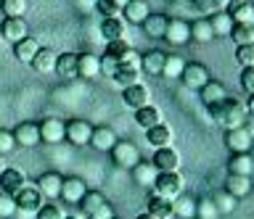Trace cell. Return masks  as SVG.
<instances>
[{
	"mask_svg": "<svg viewBox=\"0 0 254 219\" xmlns=\"http://www.w3.org/2000/svg\"><path fill=\"white\" fill-rule=\"evenodd\" d=\"M209 116L220 124V127L236 130V127H246V116H249V111H246V106L241 103V100L225 98L220 106L209 108Z\"/></svg>",
	"mask_w": 254,
	"mask_h": 219,
	"instance_id": "obj_1",
	"label": "cell"
},
{
	"mask_svg": "<svg viewBox=\"0 0 254 219\" xmlns=\"http://www.w3.org/2000/svg\"><path fill=\"white\" fill-rule=\"evenodd\" d=\"M183 182L180 172H167V175H159L156 182L151 185V195H156V198H164V201H175L178 195H183Z\"/></svg>",
	"mask_w": 254,
	"mask_h": 219,
	"instance_id": "obj_2",
	"label": "cell"
},
{
	"mask_svg": "<svg viewBox=\"0 0 254 219\" xmlns=\"http://www.w3.org/2000/svg\"><path fill=\"white\" fill-rule=\"evenodd\" d=\"M109 153H111V161H114L119 169H127V172H132L143 161L138 145H135L132 140H117V145L111 148Z\"/></svg>",
	"mask_w": 254,
	"mask_h": 219,
	"instance_id": "obj_3",
	"label": "cell"
},
{
	"mask_svg": "<svg viewBox=\"0 0 254 219\" xmlns=\"http://www.w3.org/2000/svg\"><path fill=\"white\" fill-rule=\"evenodd\" d=\"M40 130V143H48V145H59L66 140V124H64L59 116H48L43 119V124H37Z\"/></svg>",
	"mask_w": 254,
	"mask_h": 219,
	"instance_id": "obj_4",
	"label": "cell"
},
{
	"mask_svg": "<svg viewBox=\"0 0 254 219\" xmlns=\"http://www.w3.org/2000/svg\"><path fill=\"white\" fill-rule=\"evenodd\" d=\"M209 69H206L204 64H198V61H190V64H186V69H183L180 74V82L186 85L188 90H201L206 82H209Z\"/></svg>",
	"mask_w": 254,
	"mask_h": 219,
	"instance_id": "obj_5",
	"label": "cell"
},
{
	"mask_svg": "<svg viewBox=\"0 0 254 219\" xmlns=\"http://www.w3.org/2000/svg\"><path fill=\"white\" fill-rule=\"evenodd\" d=\"M0 35H3V40L16 45L19 40H24V37H29V27H27V21H24V16H5L3 24H0Z\"/></svg>",
	"mask_w": 254,
	"mask_h": 219,
	"instance_id": "obj_6",
	"label": "cell"
},
{
	"mask_svg": "<svg viewBox=\"0 0 254 219\" xmlns=\"http://www.w3.org/2000/svg\"><path fill=\"white\" fill-rule=\"evenodd\" d=\"M27 187V177H24V172L21 169H13V167H5L3 172H0V193H5V195H13L24 190Z\"/></svg>",
	"mask_w": 254,
	"mask_h": 219,
	"instance_id": "obj_7",
	"label": "cell"
},
{
	"mask_svg": "<svg viewBox=\"0 0 254 219\" xmlns=\"http://www.w3.org/2000/svg\"><path fill=\"white\" fill-rule=\"evenodd\" d=\"M225 145H228L230 153H249L252 145H254V137L246 127H236V130H228Z\"/></svg>",
	"mask_w": 254,
	"mask_h": 219,
	"instance_id": "obj_8",
	"label": "cell"
},
{
	"mask_svg": "<svg viewBox=\"0 0 254 219\" xmlns=\"http://www.w3.org/2000/svg\"><path fill=\"white\" fill-rule=\"evenodd\" d=\"M122 103L127 108H132V111L146 108V106H151V90L146 88V85H132V88H125L122 90Z\"/></svg>",
	"mask_w": 254,
	"mask_h": 219,
	"instance_id": "obj_9",
	"label": "cell"
},
{
	"mask_svg": "<svg viewBox=\"0 0 254 219\" xmlns=\"http://www.w3.org/2000/svg\"><path fill=\"white\" fill-rule=\"evenodd\" d=\"M151 164L156 167L159 175H167V172H180V153L175 148H159L154 153Z\"/></svg>",
	"mask_w": 254,
	"mask_h": 219,
	"instance_id": "obj_10",
	"label": "cell"
},
{
	"mask_svg": "<svg viewBox=\"0 0 254 219\" xmlns=\"http://www.w3.org/2000/svg\"><path fill=\"white\" fill-rule=\"evenodd\" d=\"M61 182H64V177L59 175V172H43V175L37 177L35 190L43 195V198H59L61 195Z\"/></svg>",
	"mask_w": 254,
	"mask_h": 219,
	"instance_id": "obj_11",
	"label": "cell"
},
{
	"mask_svg": "<svg viewBox=\"0 0 254 219\" xmlns=\"http://www.w3.org/2000/svg\"><path fill=\"white\" fill-rule=\"evenodd\" d=\"M13 201H16V211H21V214H35V211L43 206V195H40L35 187H29V185L16 193Z\"/></svg>",
	"mask_w": 254,
	"mask_h": 219,
	"instance_id": "obj_12",
	"label": "cell"
},
{
	"mask_svg": "<svg viewBox=\"0 0 254 219\" xmlns=\"http://www.w3.org/2000/svg\"><path fill=\"white\" fill-rule=\"evenodd\" d=\"M162 40H167L170 45H175V48H180V45H186L190 40V24L183 19H170V24H167V32Z\"/></svg>",
	"mask_w": 254,
	"mask_h": 219,
	"instance_id": "obj_13",
	"label": "cell"
},
{
	"mask_svg": "<svg viewBox=\"0 0 254 219\" xmlns=\"http://www.w3.org/2000/svg\"><path fill=\"white\" fill-rule=\"evenodd\" d=\"M11 132H13L16 145H21V148H35V145H40V130H37L35 122H21V124H16Z\"/></svg>",
	"mask_w": 254,
	"mask_h": 219,
	"instance_id": "obj_14",
	"label": "cell"
},
{
	"mask_svg": "<svg viewBox=\"0 0 254 219\" xmlns=\"http://www.w3.org/2000/svg\"><path fill=\"white\" fill-rule=\"evenodd\" d=\"M85 193H87V187H85V182L79 177H64L59 198H64V203H69V206H77Z\"/></svg>",
	"mask_w": 254,
	"mask_h": 219,
	"instance_id": "obj_15",
	"label": "cell"
},
{
	"mask_svg": "<svg viewBox=\"0 0 254 219\" xmlns=\"http://www.w3.org/2000/svg\"><path fill=\"white\" fill-rule=\"evenodd\" d=\"M101 37L106 43H114V40H127V21L122 16H111V19H103L101 21Z\"/></svg>",
	"mask_w": 254,
	"mask_h": 219,
	"instance_id": "obj_16",
	"label": "cell"
},
{
	"mask_svg": "<svg viewBox=\"0 0 254 219\" xmlns=\"http://www.w3.org/2000/svg\"><path fill=\"white\" fill-rule=\"evenodd\" d=\"M93 135V127L85 119H71L66 122V140L71 145H87Z\"/></svg>",
	"mask_w": 254,
	"mask_h": 219,
	"instance_id": "obj_17",
	"label": "cell"
},
{
	"mask_svg": "<svg viewBox=\"0 0 254 219\" xmlns=\"http://www.w3.org/2000/svg\"><path fill=\"white\" fill-rule=\"evenodd\" d=\"M198 92H201V103H204L206 108H214V106H220L225 98H230L228 90H225V85L217 82V80H209Z\"/></svg>",
	"mask_w": 254,
	"mask_h": 219,
	"instance_id": "obj_18",
	"label": "cell"
},
{
	"mask_svg": "<svg viewBox=\"0 0 254 219\" xmlns=\"http://www.w3.org/2000/svg\"><path fill=\"white\" fill-rule=\"evenodd\" d=\"M117 140H119L117 132L103 124V127H93V135H90V143H87V145H93L95 151L106 153V151H111V148L117 145Z\"/></svg>",
	"mask_w": 254,
	"mask_h": 219,
	"instance_id": "obj_19",
	"label": "cell"
},
{
	"mask_svg": "<svg viewBox=\"0 0 254 219\" xmlns=\"http://www.w3.org/2000/svg\"><path fill=\"white\" fill-rule=\"evenodd\" d=\"M146 140L151 145L156 148H172V143H175V132H172V127L170 124H156V127H151V130H146Z\"/></svg>",
	"mask_w": 254,
	"mask_h": 219,
	"instance_id": "obj_20",
	"label": "cell"
},
{
	"mask_svg": "<svg viewBox=\"0 0 254 219\" xmlns=\"http://www.w3.org/2000/svg\"><path fill=\"white\" fill-rule=\"evenodd\" d=\"M77 77H82V80L101 77V58L93 56V53H79L77 56Z\"/></svg>",
	"mask_w": 254,
	"mask_h": 219,
	"instance_id": "obj_21",
	"label": "cell"
},
{
	"mask_svg": "<svg viewBox=\"0 0 254 219\" xmlns=\"http://www.w3.org/2000/svg\"><path fill=\"white\" fill-rule=\"evenodd\" d=\"M148 0H130V3L122 8V19L127 21V24H143V21L148 19Z\"/></svg>",
	"mask_w": 254,
	"mask_h": 219,
	"instance_id": "obj_22",
	"label": "cell"
},
{
	"mask_svg": "<svg viewBox=\"0 0 254 219\" xmlns=\"http://www.w3.org/2000/svg\"><path fill=\"white\" fill-rule=\"evenodd\" d=\"M228 172H230V175L252 177V172H254V156L252 153H230Z\"/></svg>",
	"mask_w": 254,
	"mask_h": 219,
	"instance_id": "obj_23",
	"label": "cell"
},
{
	"mask_svg": "<svg viewBox=\"0 0 254 219\" xmlns=\"http://www.w3.org/2000/svg\"><path fill=\"white\" fill-rule=\"evenodd\" d=\"M56 58H59V53H56L53 48H40L35 53V58H32V69H35L37 74H51L56 69Z\"/></svg>",
	"mask_w": 254,
	"mask_h": 219,
	"instance_id": "obj_24",
	"label": "cell"
},
{
	"mask_svg": "<svg viewBox=\"0 0 254 219\" xmlns=\"http://www.w3.org/2000/svg\"><path fill=\"white\" fill-rule=\"evenodd\" d=\"M162 122H164V114L159 111L154 103L135 111V124H138L140 130H151V127H156V124H162Z\"/></svg>",
	"mask_w": 254,
	"mask_h": 219,
	"instance_id": "obj_25",
	"label": "cell"
},
{
	"mask_svg": "<svg viewBox=\"0 0 254 219\" xmlns=\"http://www.w3.org/2000/svg\"><path fill=\"white\" fill-rule=\"evenodd\" d=\"M53 72L61 80H77V53H59Z\"/></svg>",
	"mask_w": 254,
	"mask_h": 219,
	"instance_id": "obj_26",
	"label": "cell"
},
{
	"mask_svg": "<svg viewBox=\"0 0 254 219\" xmlns=\"http://www.w3.org/2000/svg\"><path fill=\"white\" fill-rule=\"evenodd\" d=\"M225 193H230L233 198H246V195L252 193V177L228 175V179H225Z\"/></svg>",
	"mask_w": 254,
	"mask_h": 219,
	"instance_id": "obj_27",
	"label": "cell"
},
{
	"mask_svg": "<svg viewBox=\"0 0 254 219\" xmlns=\"http://www.w3.org/2000/svg\"><path fill=\"white\" fill-rule=\"evenodd\" d=\"M37 50H40V43L35 37H24V40H19L13 45V56L19 64H32V58H35Z\"/></svg>",
	"mask_w": 254,
	"mask_h": 219,
	"instance_id": "obj_28",
	"label": "cell"
},
{
	"mask_svg": "<svg viewBox=\"0 0 254 219\" xmlns=\"http://www.w3.org/2000/svg\"><path fill=\"white\" fill-rule=\"evenodd\" d=\"M103 203H106V195H103V193H98V190H87L77 206H79V214L87 219L90 214H95V211H98Z\"/></svg>",
	"mask_w": 254,
	"mask_h": 219,
	"instance_id": "obj_29",
	"label": "cell"
},
{
	"mask_svg": "<svg viewBox=\"0 0 254 219\" xmlns=\"http://www.w3.org/2000/svg\"><path fill=\"white\" fill-rule=\"evenodd\" d=\"M167 24H170V19L164 16V13H148V19L143 21V29H146L148 37H156V40H162L164 32H167Z\"/></svg>",
	"mask_w": 254,
	"mask_h": 219,
	"instance_id": "obj_30",
	"label": "cell"
},
{
	"mask_svg": "<svg viewBox=\"0 0 254 219\" xmlns=\"http://www.w3.org/2000/svg\"><path fill=\"white\" fill-rule=\"evenodd\" d=\"M132 177H135V182H138L140 187H151V185L156 182L159 172H156V167L151 161H140L138 167L132 169Z\"/></svg>",
	"mask_w": 254,
	"mask_h": 219,
	"instance_id": "obj_31",
	"label": "cell"
},
{
	"mask_svg": "<svg viewBox=\"0 0 254 219\" xmlns=\"http://www.w3.org/2000/svg\"><path fill=\"white\" fill-rule=\"evenodd\" d=\"M140 69H135V66H119L117 69V74L111 77V80H114L119 88H132V85H140Z\"/></svg>",
	"mask_w": 254,
	"mask_h": 219,
	"instance_id": "obj_32",
	"label": "cell"
},
{
	"mask_svg": "<svg viewBox=\"0 0 254 219\" xmlns=\"http://www.w3.org/2000/svg\"><path fill=\"white\" fill-rule=\"evenodd\" d=\"M190 40L193 43H212L214 40V32H212V24H209V19H196L193 24H190Z\"/></svg>",
	"mask_w": 254,
	"mask_h": 219,
	"instance_id": "obj_33",
	"label": "cell"
},
{
	"mask_svg": "<svg viewBox=\"0 0 254 219\" xmlns=\"http://www.w3.org/2000/svg\"><path fill=\"white\" fill-rule=\"evenodd\" d=\"M172 209H175V217L180 219H196V198H190L186 193L172 201Z\"/></svg>",
	"mask_w": 254,
	"mask_h": 219,
	"instance_id": "obj_34",
	"label": "cell"
},
{
	"mask_svg": "<svg viewBox=\"0 0 254 219\" xmlns=\"http://www.w3.org/2000/svg\"><path fill=\"white\" fill-rule=\"evenodd\" d=\"M209 24H212L214 37H230V29H233V19H230V13H228V11L212 13V16H209Z\"/></svg>",
	"mask_w": 254,
	"mask_h": 219,
	"instance_id": "obj_35",
	"label": "cell"
},
{
	"mask_svg": "<svg viewBox=\"0 0 254 219\" xmlns=\"http://www.w3.org/2000/svg\"><path fill=\"white\" fill-rule=\"evenodd\" d=\"M164 56H167V53H162V50H148L146 56L140 58V72H146V74H162Z\"/></svg>",
	"mask_w": 254,
	"mask_h": 219,
	"instance_id": "obj_36",
	"label": "cell"
},
{
	"mask_svg": "<svg viewBox=\"0 0 254 219\" xmlns=\"http://www.w3.org/2000/svg\"><path fill=\"white\" fill-rule=\"evenodd\" d=\"M148 214L154 217V219H172L175 217L172 201H164V198L151 195V198H148Z\"/></svg>",
	"mask_w": 254,
	"mask_h": 219,
	"instance_id": "obj_37",
	"label": "cell"
},
{
	"mask_svg": "<svg viewBox=\"0 0 254 219\" xmlns=\"http://www.w3.org/2000/svg\"><path fill=\"white\" fill-rule=\"evenodd\" d=\"M233 24H254V3L252 0H244V3H236L233 11H228Z\"/></svg>",
	"mask_w": 254,
	"mask_h": 219,
	"instance_id": "obj_38",
	"label": "cell"
},
{
	"mask_svg": "<svg viewBox=\"0 0 254 219\" xmlns=\"http://www.w3.org/2000/svg\"><path fill=\"white\" fill-rule=\"evenodd\" d=\"M183 69H186V61H183L178 53H170V56H164L162 77H167V80H180Z\"/></svg>",
	"mask_w": 254,
	"mask_h": 219,
	"instance_id": "obj_39",
	"label": "cell"
},
{
	"mask_svg": "<svg viewBox=\"0 0 254 219\" xmlns=\"http://www.w3.org/2000/svg\"><path fill=\"white\" fill-rule=\"evenodd\" d=\"M230 37H233V43L238 48L241 45H254V24H233Z\"/></svg>",
	"mask_w": 254,
	"mask_h": 219,
	"instance_id": "obj_40",
	"label": "cell"
},
{
	"mask_svg": "<svg viewBox=\"0 0 254 219\" xmlns=\"http://www.w3.org/2000/svg\"><path fill=\"white\" fill-rule=\"evenodd\" d=\"M193 5H196L198 13H204V19H206V16H212V13L225 11L230 3H228V0H193Z\"/></svg>",
	"mask_w": 254,
	"mask_h": 219,
	"instance_id": "obj_41",
	"label": "cell"
},
{
	"mask_svg": "<svg viewBox=\"0 0 254 219\" xmlns=\"http://www.w3.org/2000/svg\"><path fill=\"white\" fill-rule=\"evenodd\" d=\"M0 8L5 16H24L29 8V0H0Z\"/></svg>",
	"mask_w": 254,
	"mask_h": 219,
	"instance_id": "obj_42",
	"label": "cell"
},
{
	"mask_svg": "<svg viewBox=\"0 0 254 219\" xmlns=\"http://www.w3.org/2000/svg\"><path fill=\"white\" fill-rule=\"evenodd\" d=\"M220 211L217 206H214V201L212 198H198L196 201V219H214Z\"/></svg>",
	"mask_w": 254,
	"mask_h": 219,
	"instance_id": "obj_43",
	"label": "cell"
},
{
	"mask_svg": "<svg viewBox=\"0 0 254 219\" xmlns=\"http://www.w3.org/2000/svg\"><path fill=\"white\" fill-rule=\"evenodd\" d=\"M212 201H214V206H217L220 214H228V211H233V209H236V203H238V198H233V195L225 193V190H222L220 195H214Z\"/></svg>",
	"mask_w": 254,
	"mask_h": 219,
	"instance_id": "obj_44",
	"label": "cell"
},
{
	"mask_svg": "<svg viewBox=\"0 0 254 219\" xmlns=\"http://www.w3.org/2000/svg\"><path fill=\"white\" fill-rule=\"evenodd\" d=\"M236 61L244 69H252L254 66V45H241V48L236 50Z\"/></svg>",
	"mask_w": 254,
	"mask_h": 219,
	"instance_id": "obj_45",
	"label": "cell"
},
{
	"mask_svg": "<svg viewBox=\"0 0 254 219\" xmlns=\"http://www.w3.org/2000/svg\"><path fill=\"white\" fill-rule=\"evenodd\" d=\"M35 219H64V211L53 203H43L37 211H35Z\"/></svg>",
	"mask_w": 254,
	"mask_h": 219,
	"instance_id": "obj_46",
	"label": "cell"
},
{
	"mask_svg": "<svg viewBox=\"0 0 254 219\" xmlns=\"http://www.w3.org/2000/svg\"><path fill=\"white\" fill-rule=\"evenodd\" d=\"M13 214H19V211H16V201L11 195L0 193V219H11Z\"/></svg>",
	"mask_w": 254,
	"mask_h": 219,
	"instance_id": "obj_47",
	"label": "cell"
},
{
	"mask_svg": "<svg viewBox=\"0 0 254 219\" xmlns=\"http://www.w3.org/2000/svg\"><path fill=\"white\" fill-rule=\"evenodd\" d=\"M127 50H130V45H127V40H114V43H106V56H111L114 61H119V58H122Z\"/></svg>",
	"mask_w": 254,
	"mask_h": 219,
	"instance_id": "obj_48",
	"label": "cell"
},
{
	"mask_svg": "<svg viewBox=\"0 0 254 219\" xmlns=\"http://www.w3.org/2000/svg\"><path fill=\"white\" fill-rule=\"evenodd\" d=\"M16 148V140H13V132L11 130H0V156L11 153Z\"/></svg>",
	"mask_w": 254,
	"mask_h": 219,
	"instance_id": "obj_49",
	"label": "cell"
},
{
	"mask_svg": "<svg viewBox=\"0 0 254 219\" xmlns=\"http://www.w3.org/2000/svg\"><path fill=\"white\" fill-rule=\"evenodd\" d=\"M117 69H119V64L111 56H101V77H109L111 80L117 74Z\"/></svg>",
	"mask_w": 254,
	"mask_h": 219,
	"instance_id": "obj_50",
	"label": "cell"
},
{
	"mask_svg": "<svg viewBox=\"0 0 254 219\" xmlns=\"http://www.w3.org/2000/svg\"><path fill=\"white\" fill-rule=\"evenodd\" d=\"M98 5V11L103 13V19H111V16H122V8L119 5H114L111 0H103V3H95Z\"/></svg>",
	"mask_w": 254,
	"mask_h": 219,
	"instance_id": "obj_51",
	"label": "cell"
},
{
	"mask_svg": "<svg viewBox=\"0 0 254 219\" xmlns=\"http://www.w3.org/2000/svg\"><path fill=\"white\" fill-rule=\"evenodd\" d=\"M87 219H117V214H114V206H111V203L106 201V203H103V206H101L98 211H95V214H90Z\"/></svg>",
	"mask_w": 254,
	"mask_h": 219,
	"instance_id": "obj_52",
	"label": "cell"
},
{
	"mask_svg": "<svg viewBox=\"0 0 254 219\" xmlns=\"http://www.w3.org/2000/svg\"><path fill=\"white\" fill-rule=\"evenodd\" d=\"M241 88L249 92V95H254V66H252V69H244V74H241Z\"/></svg>",
	"mask_w": 254,
	"mask_h": 219,
	"instance_id": "obj_53",
	"label": "cell"
},
{
	"mask_svg": "<svg viewBox=\"0 0 254 219\" xmlns=\"http://www.w3.org/2000/svg\"><path fill=\"white\" fill-rule=\"evenodd\" d=\"M111 3H114V5H119V8H125V5L130 3V0H111Z\"/></svg>",
	"mask_w": 254,
	"mask_h": 219,
	"instance_id": "obj_54",
	"label": "cell"
},
{
	"mask_svg": "<svg viewBox=\"0 0 254 219\" xmlns=\"http://www.w3.org/2000/svg\"><path fill=\"white\" fill-rule=\"evenodd\" d=\"M246 111H249V114L254 116V95H252V100H249V106H246Z\"/></svg>",
	"mask_w": 254,
	"mask_h": 219,
	"instance_id": "obj_55",
	"label": "cell"
},
{
	"mask_svg": "<svg viewBox=\"0 0 254 219\" xmlns=\"http://www.w3.org/2000/svg\"><path fill=\"white\" fill-rule=\"evenodd\" d=\"M135 219H154V217H151L148 211H143V214H138V217H135Z\"/></svg>",
	"mask_w": 254,
	"mask_h": 219,
	"instance_id": "obj_56",
	"label": "cell"
},
{
	"mask_svg": "<svg viewBox=\"0 0 254 219\" xmlns=\"http://www.w3.org/2000/svg\"><path fill=\"white\" fill-rule=\"evenodd\" d=\"M64 219H85L82 214H69V217H64Z\"/></svg>",
	"mask_w": 254,
	"mask_h": 219,
	"instance_id": "obj_57",
	"label": "cell"
},
{
	"mask_svg": "<svg viewBox=\"0 0 254 219\" xmlns=\"http://www.w3.org/2000/svg\"><path fill=\"white\" fill-rule=\"evenodd\" d=\"M3 169H5V159L0 156V172H3Z\"/></svg>",
	"mask_w": 254,
	"mask_h": 219,
	"instance_id": "obj_58",
	"label": "cell"
},
{
	"mask_svg": "<svg viewBox=\"0 0 254 219\" xmlns=\"http://www.w3.org/2000/svg\"><path fill=\"white\" fill-rule=\"evenodd\" d=\"M228 3H230V5H236V3H244V0H228Z\"/></svg>",
	"mask_w": 254,
	"mask_h": 219,
	"instance_id": "obj_59",
	"label": "cell"
},
{
	"mask_svg": "<svg viewBox=\"0 0 254 219\" xmlns=\"http://www.w3.org/2000/svg\"><path fill=\"white\" fill-rule=\"evenodd\" d=\"M252 3H254V0H252Z\"/></svg>",
	"mask_w": 254,
	"mask_h": 219,
	"instance_id": "obj_60",
	"label": "cell"
}]
</instances>
